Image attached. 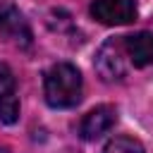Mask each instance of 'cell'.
Listing matches in <instances>:
<instances>
[{"mask_svg": "<svg viewBox=\"0 0 153 153\" xmlns=\"http://www.w3.org/2000/svg\"><path fill=\"white\" fill-rule=\"evenodd\" d=\"M122 48L127 50L134 67L153 65V31H139L131 36H122Z\"/></svg>", "mask_w": 153, "mask_h": 153, "instance_id": "obj_6", "label": "cell"}, {"mask_svg": "<svg viewBox=\"0 0 153 153\" xmlns=\"http://www.w3.org/2000/svg\"><path fill=\"white\" fill-rule=\"evenodd\" d=\"M45 103L50 108H74L84 93L81 72L69 62H57L45 72L43 79Z\"/></svg>", "mask_w": 153, "mask_h": 153, "instance_id": "obj_1", "label": "cell"}, {"mask_svg": "<svg viewBox=\"0 0 153 153\" xmlns=\"http://www.w3.org/2000/svg\"><path fill=\"white\" fill-rule=\"evenodd\" d=\"M19 120V98H17V79L10 65L0 62V122L14 124Z\"/></svg>", "mask_w": 153, "mask_h": 153, "instance_id": "obj_4", "label": "cell"}, {"mask_svg": "<svg viewBox=\"0 0 153 153\" xmlns=\"http://www.w3.org/2000/svg\"><path fill=\"white\" fill-rule=\"evenodd\" d=\"M115 120H117V110L112 105H98L81 120L79 134L84 141H96L115 127Z\"/></svg>", "mask_w": 153, "mask_h": 153, "instance_id": "obj_5", "label": "cell"}, {"mask_svg": "<svg viewBox=\"0 0 153 153\" xmlns=\"http://www.w3.org/2000/svg\"><path fill=\"white\" fill-rule=\"evenodd\" d=\"M122 50H124L122 48V38L117 43L115 41H108L100 48V53L96 57V67H98V72H100V76L105 81H117V79L124 76V67H122V57H120Z\"/></svg>", "mask_w": 153, "mask_h": 153, "instance_id": "obj_7", "label": "cell"}, {"mask_svg": "<svg viewBox=\"0 0 153 153\" xmlns=\"http://www.w3.org/2000/svg\"><path fill=\"white\" fill-rule=\"evenodd\" d=\"M91 17L105 26H124L131 24L139 14L134 0H93L88 7Z\"/></svg>", "mask_w": 153, "mask_h": 153, "instance_id": "obj_2", "label": "cell"}, {"mask_svg": "<svg viewBox=\"0 0 153 153\" xmlns=\"http://www.w3.org/2000/svg\"><path fill=\"white\" fill-rule=\"evenodd\" d=\"M0 33L19 48H29L33 43L31 26L14 5H0Z\"/></svg>", "mask_w": 153, "mask_h": 153, "instance_id": "obj_3", "label": "cell"}, {"mask_svg": "<svg viewBox=\"0 0 153 153\" xmlns=\"http://www.w3.org/2000/svg\"><path fill=\"white\" fill-rule=\"evenodd\" d=\"M103 153H146V148L134 136H115L105 143Z\"/></svg>", "mask_w": 153, "mask_h": 153, "instance_id": "obj_8", "label": "cell"}]
</instances>
